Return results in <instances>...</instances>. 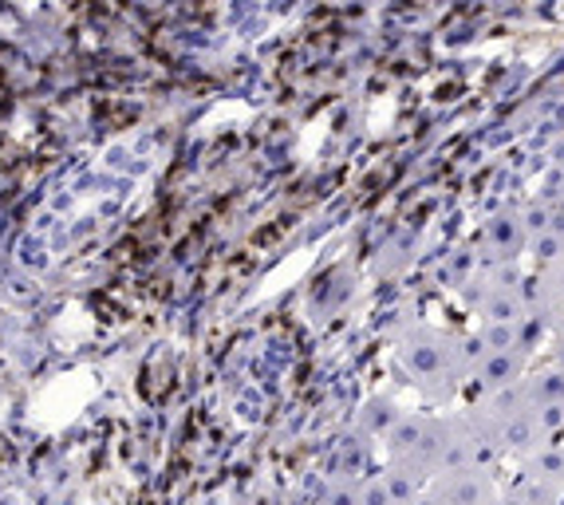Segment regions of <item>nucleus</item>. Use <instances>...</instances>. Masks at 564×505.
I'll list each match as a JSON object with an SVG mask.
<instances>
[{
    "label": "nucleus",
    "mask_w": 564,
    "mask_h": 505,
    "mask_svg": "<svg viewBox=\"0 0 564 505\" xmlns=\"http://www.w3.org/2000/svg\"><path fill=\"white\" fill-rule=\"evenodd\" d=\"M521 395H525L529 407H564V372L556 364L541 367V372H533L529 379H521Z\"/></svg>",
    "instance_id": "nucleus-1"
},
{
    "label": "nucleus",
    "mask_w": 564,
    "mask_h": 505,
    "mask_svg": "<svg viewBox=\"0 0 564 505\" xmlns=\"http://www.w3.org/2000/svg\"><path fill=\"white\" fill-rule=\"evenodd\" d=\"M561 497H564V490H556V486H549V482H541V477L525 474L518 482V490H513L501 505H561Z\"/></svg>",
    "instance_id": "nucleus-2"
}]
</instances>
